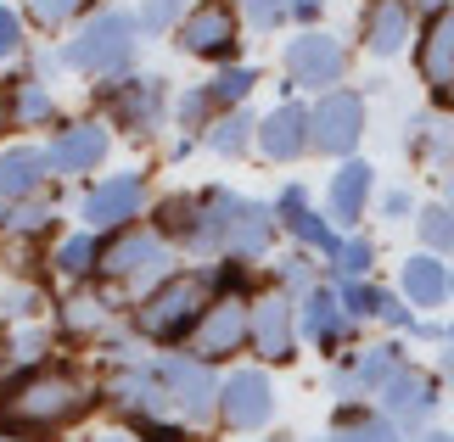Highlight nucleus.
<instances>
[{"label":"nucleus","instance_id":"f257e3e1","mask_svg":"<svg viewBox=\"0 0 454 442\" xmlns=\"http://www.w3.org/2000/svg\"><path fill=\"white\" fill-rule=\"evenodd\" d=\"M90 409H96V392L79 369L40 364V369H23V376L0 392V431H23L34 442H45L67 426H79Z\"/></svg>","mask_w":454,"mask_h":442},{"label":"nucleus","instance_id":"f03ea898","mask_svg":"<svg viewBox=\"0 0 454 442\" xmlns=\"http://www.w3.org/2000/svg\"><path fill=\"white\" fill-rule=\"evenodd\" d=\"M207 308H214V280L191 275V269L168 275L141 297V308H135V336H141V342H157V347H174V342H185V336H197Z\"/></svg>","mask_w":454,"mask_h":442},{"label":"nucleus","instance_id":"7ed1b4c3","mask_svg":"<svg viewBox=\"0 0 454 442\" xmlns=\"http://www.w3.org/2000/svg\"><path fill=\"white\" fill-rule=\"evenodd\" d=\"M168 252L174 246L157 229L129 224V229H113V241L101 246L96 275L113 280V286H129V291H152L157 280H168Z\"/></svg>","mask_w":454,"mask_h":442},{"label":"nucleus","instance_id":"20e7f679","mask_svg":"<svg viewBox=\"0 0 454 442\" xmlns=\"http://www.w3.org/2000/svg\"><path fill=\"white\" fill-rule=\"evenodd\" d=\"M129 57H135V17H124V12L90 17V23L67 40V50H62V62L74 67V74H96V79L124 74Z\"/></svg>","mask_w":454,"mask_h":442},{"label":"nucleus","instance_id":"39448f33","mask_svg":"<svg viewBox=\"0 0 454 442\" xmlns=\"http://www.w3.org/2000/svg\"><path fill=\"white\" fill-rule=\"evenodd\" d=\"M157 381H163L168 415L180 420V426H202V420L219 415V376L197 353H163V359H157Z\"/></svg>","mask_w":454,"mask_h":442},{"label":"nucleus","instance_id":"423d86ee","mask_svg":"<svg viewBox=\"0 0 454 442\" xmlns=\"http://www.w3.org/2000/svg\"><path fill=\"white\" fill-rule=\"evenodd\" d=\"M364 135V96L354 90H325L320 107H309V151L348 157Z\"/></svg>","mask_w":454,"mask_h":442},{"label":"nucleus","instance_id":"0eeeda50","mask_svg":"<svg viewBox=\"0 0 454 442\" xmlns=\"http://www.w3.org/2000/svg\"><path fill=\"white\" fill-rule=\"evenodd\" d=\"M101 398L124 420H163L168 415V392L157 381V364H146V359H118L107 386H101Z\"/></svg>","mask_w":454,"mask_h":442},{"label":"nucleus","instance_id":"6e6552de","mask_svg":"<svg viewBox=\"0 0 454 442\" xmlns=\"http://www.w3.org/2000/svg\"><path fill=\"white\" fill-rule=\"evenodd\" d=\"M219 420L224 431H264L275 420V386L264 369H236L219 381Z\"/></svg>","mask_w":454,"mask_h":442},{"label":"nucleus","instance_id":"1a4fd4ad","mask_svg":"<svg viewBox=\"0 0 454 442\" xmlns=\"http://www.w3.org/2000/svg\"><path fill=\"white\" fill-rule=\"evenodd\" d=\"M247 336H253V303L214 297V308L202 314L197 336H191V353H197L202 364H219V359H236V353L247 347Z\"/></svg>","mask_w":454,"mask_h":442},{"label":"nucleus","instance_id":"9d476101","mask_svg":"<svg viewBox=\"0 0 454 442\" xmlns=\"http://www.w3.org/2000/svg\"><path fill=\"white\" fill-rule=\"evenodd\" d=\"M247 347L258 353L264 364H292L298 359V303L286 291H270L253 303V336Z\"/></svg>","mask_w":454,"mask_h":442},{"label":"nucleus","instance_id":"9b49d317","mask_svg":"<svg viewBox=\"0 0 454 442\" xmlns=\"http://www.w3.org/2000/svg\"><path fill=\"white\" fill-rule=\"evenodd\" d=\"M141 207H146V180L141 174H107L101 185H90L79 219H84V229H129L141 219Z\"/></svg>","mask_w":454,"mask_h":442},{"label":"nucleus","instance_id":"f8f14e48","mask_svg":"<svg viewBox=\"0 0 454 442\" xmlns=\"http://www.w3.org/2000/svg\"><path fill=\"white\" fill-rule=\"evenodd\" d=\"M101 107H107V118L118 123V129L152 135L157 123H163L168 90H163V79H118V84H107V90H101Z\"/></svg>","mask_w":454,"mask_h":442},{"label":"nucleus","instance_id":"ddd939ff","mask_svg":"<svg viewBox=\"0 0 454 442\" xmlns=\"http://www.w3.org/2000/svg\"><path fill=\"white\" fill-rule=\"evenodd\" d=\"M398 369H404V359H398L393 342L381 347H359L354 359H342L337 369H331V392H337L342 403H359V398H376L381 386H387Z\"/></svg>","mask_w":454,"mask_h":442},{"label":"nucleus","instance_id":"4468645a","mask_svg":"<svg viewBox=\"0 0 454 442\" xmlns=\"http://www.w3.org/2000/svg\"><path fill=\"white\" fill-rule=\"evenodd\" d=\"M236 6L231 0H202V6H191V17L180 23V50L185 57H207V62H219V57H231L236 50Z\"/></svg>","mask_w":454,"mask_h":442},{"label":"nucleus","instance_id":"2eb2a0df","mask_svg":"<svg viewBox=\"0 0 454 442\" xmlns=\"http://www.w3.org/2000/svg\"><path fill=\"white\" fill-rule=\"evenodd\" d=\"M376 398H381V415H387L398 431H421L427 420L438 415V381L421 376V369H410V364L398 369Z\"/></svg>","mask_w":454,"mask_h":442},{"label":"nucleus","instance_id":"dca6fc26","mask_svg":"<svg viewBox=\"0 0 454 442\" xmlns=\"http://www.w3.org/2000/svg\"><path fill=\"white\" fill-rule=\"evenodd\" d=\"M157 236H163L168 246L197 252V258H214V236H207L202 190H180V197H163V202H157Z\"/></svg>","mask_w":454,"mask_h":442},{"label":"nucleus","instance_id":"f3484780","mask_svg":"<svg viewBox=\"0 0 454 442\" xmlns=\"http://www.w3.org/2000/svg\"><path fill=\"white\" fill-rule=\"evenodd\" d=\"M342 67H348V57L331 34H298L286 45V79L303 84V90H331L342 79Z\"/></svg>","mask_w":454,"mask_h":442},{"label":"nucleus","instance_id":"a211bd4d","mask_svg":"<svg viewBox=\"0 0 454 442\" xmlns=\"http://www.w3.org/2000/svg\"><path fill=\"white\" fill-rule=\"evenodd\" d=\"M107 123L96 118H79V123H62L57 140H51V168L57 174H90L107 163Z\"/></svg>","mask_w":454,"mask_h":442},{"label":"nucleus","instance_id":"6ab92c4d","mask_svg":"<svg viewBox=\"0 0 454 442\" xmlns=\"http://www.w3.org/2000/svg\"><path fill=\"white\" fill-rule=\"evenodd\" d=\"M421 79L443 107H454V6H438L421 34Z\"/></svg>","mask_w":454,"mask_h":442},{"label":"nucleus","instance_id":"aec40b11","mask_svg":"<svg viewBox=\"0 0 454 442\" xmlns=\"http://www.w3.org/2000/svg\"><path fill=\"white\" fill-rule=\"evenodd\" d=\"M298 330L309 336L320 353H337L348 336H354V320H348V308H342V297L331 291V286H314L303 291V308H298Z\"/></svg>","mask_w":454,"mask_h":442},{"label":"nucleus","instance_id":"412c9836","mask_svg":"<svg viewBox=\"0 0 454 442\" xmlns=\"http://www.w3.org/2000/svg\"><path fill=\"white\" fill-rule=\"evenodd\" d=\"M51 151L45 146H6L0 151V202H28L51 185Z\"/></svg>","mask_w":454,"mask_h":442},{"label":"nucleus","instance_id":"4be33fe9","mask_svg":"<svg viewBox=\"0 0 454 442\" xmlns=\"http://www.w3.org/2000/svg\"><path fill=\"white\" fill-rule=\"evenodd\" d=\"M258 151L270 163H292V157L309 151V107L298 101H281L270 118H258Z\"/></svg>","mask_w":454,"mask_h":442},{"label":"nucleus","instance_id":"5701e85b","mask_svg":"<svg viewBox=\"0 0 454 442\" xmlns=\"http://www.w3.org/2000/svg\"><path fill=\"white\" fill-rule=\"evenodd\" d=\"M275 219H281L286 229H292V236H298V246H303V252H337V229H331L320 213H314V207H309V190L303 185H286L281 190V202H275Z\"/></svg>","mask_w":454,"mask_h":442},{"label":"nucleus","instance_id":"b1692460","mask_svg":"<svg viewBox=\"0 0 454 442\" xmlns=\"http://www.w3.org/2000/svg\"><path fill=\"white\" fill-rule=\"evenodd\" d=\"M275 207H264V202H241L236 207V219H231V236H224V258H264L270 246H275Z\"/></svg>","mask_w":454,"mask_h":442},{"label":"nucleus","instance_id":"393cba45","mask_svg":"<svg viewBox=\"0 0 454 442\" xmlns=\"http://www.w3.org/2000/svg\"><path fill=\"white\" fill-rule=\"evenodd\" d=\"M371 180H376V168L371 163H348L331 174V190H325V202H331V224H359L364 219V202H371Z\"/></svg>","mask_w":454,"mask_h":442},{"label":"nucleus","instance_id":"a878e982","mask_svg":"<svg viewBox=\"0 0 454 442\" xmlns=\"http://www.w3.org/2000/svg\"><path fill=\"white\" fill-rule=\"evenodd\" d=\"M113 320H118L113 303H107V297H96V291H84V286L62 303V330L74 336V342H96V336H107Z\"/></svg>","mask_w":454,"mask_h":442},{"label":"nucleus","instance_id":"bb28decb","mask_svg":"<svg viewBox=\"0 0 454 442\" xmlns=\"http://www.w3.org/2000/svg\"><path fill=\"white\" fill-rule=\"evenodd\" d=\"M325 442H404V437H398V426H393L387 415L364 409V403H342L337 420H331V437Z\"/></svg>","mask_w":454,"mask_h":442},{"label":"nucleus","instance_id":"cd10ccee","mask_svg":"<svg viewBox=\"0 0 454 442\" xmlns=\"http://www.w3.org/2000/svg\"><path fill=\"white\" fill-rule=\"evenodd\" d=\"M410 40V12L398 6V0H376L371 17H364V45L376 50V57H398Z\"/></svg>","mask_w":454,"mask_h":442},{"label":"nucleus","instance_id":"c85d7f7f","mask_svg":"<svg viewBox=\"0 0 454 442\" xmlns=\"http://www.w3.org/2000/svg\"><path fill=\"white\" fill-rule=\"evenodd\" d=\"M57 118V101H51V90L40 79H23V84H12V96H6V123L12 129H40V123Z\"/></svg>","mask_w":454,"mask_h":442},{"label":"nucleus","instance_id":"c756f323","mask_svg":"<svg viewBox=\"0 0 454 442\" xmlns=\"http://www.w3.org/2000/svg\"><path fill=\"white\" fill-rule=\"evenodd\" d=\"M96 263H101V241H96V229H79V236L57 241V252H51V269H57L62 280H79V286L96 275Z\"/></svg>","mask_w":454,"mask_h":442},{"label":"nucleus","instance_id":"7c9ffc66","mask_svg":"<svg viewBox=\"0 0 454 442\" xmlns=\"http://www.w3.org/2000/svg\"><path fill=\"white\" fill-rule=\"evenodd\" d=\"M404 297L415 308H438L443 297H449V275H443V263L438 258H427V252H415L404 263Z\"/></svg>","mask_w":454,"mask_h":442},{"label":"nucleus","instance_id":"2f4dec72","mask_svg":"<svg viewBox=\"0 0 454 442\" xmlns=\"http://www.w3.org/2000/svg\"><path fill=\"white\" fill-rule=\"evenodd\" d=\"M253 140H258V118H253L247 107H231L224 118L207 123V146H214L219 157H241Z\"/></svg>","mask_w":454,"mask_h":442},{"label":"nucleus","instance_id":"473e14b6","mask_svg":"<svg viewBox=\"0 0 454 442\" xmlns=\"http://www.w3.org/2000/svg\"><path fill=\"white\" fill-rule=\"evenodd\" d=\"M0 353L17 364V376L23 369H40L45 359H51V330L40 325V320H28V325H12L6 330V342H0Z\"/></svg>","mask_w":454,"mask_h":442},{"label":"nucleus","instance_id":"72a5a7b5","mask_svg":"<svg viewBox=\"0 0 454 442\" xmlns=\"http://www.w3.org/2000/svg\"><path fill=\"white\" fill-rule=\"evenodd\" d=\"M57 229V207L40 202V197H28V202H12V224H6V236H23V241H40Z\"/></svg>","mask_w":454,"mask_h":442},{"label":"nucleus","instance_id":"f704fd0d","mask_svg":"<svg viewBox=\"0 0 454 442\" xmlns=\"http://www.w3.org/2000/svg\"><path fill=\"white\" fill-rule=\"evenodd\" d=\"M253 84H258L253 67H224V74H219L214 84H207V96H214V107H241Z\"/></svg>","mask_w":454,"mask_h":442},{"label":"nucleus","instance_id":"c9c22d12","mask_svg":"<svg viewBox=\"0 0 454 442\" xmlns=\"http://www.w3.org/2000/svg\"><path fill=\"white\" fill-rule=\"evenodd\" d=\"M0 314H6L12 325H28V320H40V314H45V297H40V286H6V291H0Z\"/></svg>","mask_w":454,"mask_h":442},{"label":"nucleus","instance_id":"e433bc0d","mask_svg":"<svg viewBox=\"0 0 454 442\" xmlns=\"http://www.w3.org/2000/svg\"><path fill=\"white\" fill-rule=\"evenodd\" d=\"M371 258H376V252H371V241H359V236H354V241H342L337 252H331V275H337L342 286H348V280H364Z\"/></svg>","mask_w":454,"mask_h":442},{"label":"nucleus","instance_id":"4c0bfd02","mask_svg":"<svg viewBox=\"0 0 454 442\" xmlns=\"http://www.w3.org/2000/svg\"><path fill=\"white\" fill-rule=\"evenodd\" d=\"M337 297H342L348 320H376V314H381V303H387V291L364 286V280H348V286H337Z\"/></svg>","mask_w":454,"mask_h":442},{"label":"nucleus","instance_id":"58836bf2","mask_svg":"<svg viewBox=\"0 0 454 442\" xmlns=\"http://www.w3.org/2000/svg\"><path fill=\"white\" fill-rule=\"evenodd\" d=\"M421 241L432 246V252H454V207L449 202H438V207L421 213Z\"/></svg>","mask_w":454,"mask_h":442},{"label":"nucleus","instance_id":"ea45409f","mask_svg":"<svg viewBox=\"0 0 454 442\" xmlns=\"http://www.w3.org/2000/svg\"><path fill=\"white\" fill-rule=\"evenodd\" d=\"M79 12H84V0H28V17L40 28H62V23H74Z\"/></svg>","mask_w":454,"mask_h":442},{"label":"nucleus","instance_id":"a19ab883","mask_svg":"<svg viewBox=\"0 0 454 442\" xmlns=\"http://www.w3.org/2000/svg\"><path fill=\"white\" fill-rule=\"evenodd\" d=\"M281 291L292 297V291H314V263H309V252H292V258H281Z\"/></svg>","mask_w":454,"mask_h":442},{"label":"nucleus","instance_id":"79ce46f5","mask_svg":"<svg viewBox=\"0 0 454 442\" xmlns=\"http://www.w3.org/2000/svg\"><path fill=\"white\" fill-rule=\"evenodd\" d=\"M174 112H180V129H207V112H214V96H207V84H202V90H185Z\"/></svg>","mask_w":454,"mask_h":442},{"label":"nucleus","instance_id":"37998d69","mask_svg":"<svg viewBox=\"0 0 454 442\" xmlns=\"http://www.w3.org/2000/svg\"><path fill=\"white\" fill-rule=\"evenodd\" d=\"M286 6H292V0H241V12H247L258 28H275L286 17Z\"/></svg>","mask_w":454,"mask_h":442},{"label":"nucleus","instance_id":"c03bdc74","mask_svg":"<svg viewBox=\"0 0 454 442\" xmlns=\"http://www.w3.org/2000/svg\"><path fill=\"white\" fill-rule=\"evenodd\" d=\"M17 50H23V23H17V12L0 6V62H12Z\"/></svg>","mask_w":454,"mask_h":442},{"label":"nucleus","instance_id":"a18cd8bd","mask_svg":"<svg viewBox=\"0 0 454 442\" xmlns=\"http://www.w3.org/2000/svg\"><path fill=\"white\" fill-rule=\"evenodd\" d=\"M185 0H146V12H141V23L146 28H168L174 23V12H180Z\"/></svg>","mask_w":454,"mask_h":442},{"label":"nucleus","instance_id":"49530a36","mask_svg":"<svg viewBox=\"0 0 454 442\" xmlns=\"http://www.w3.org/2000/svg\"><path fill=\"white\" fill-rule=\"evenodd\" d=\"M376 320H387V325H398V330H415V320H410V308L398 303V297H387V303H381V314Z\"/></svg>","mask_w":454,"mask_h":442},{"label":"nucleus","instance_id":"de8ad7c7","mask_svg":"<svg viewBox=\"0 0 454 442\" xmlns=\"http://www.w3.org/2000/svg\"><path fill=\"white\" fill-rule=\"evenodd\" d=\"M410 207H415V202H410V190H387V202H381V213H387V219H404Z\"/></svg>","mask_w":454,"mask_h":442},{"label":"nucleus","instance_id":"09e8293b","mask_svg":"<svg viewBox=\"0 0 454 442\" xmlns=\"http://www.w3.org/2000/svg\"><path fill=\"white\" fill-rule=\"evenodd\" d=\"M292 17H298V23H314V17H320V0H292L286 6Z\"/></svg>","mask_w":454,"mask_h":442},{"label":"nucleus","instance_id":"8fccbe9b","mask_svg":"<svg viewBox=\"0 0 454 442\" xmlns=\"http://www.w3.org/2000/svg\"><path fill=\"white\" fill-rule=\"evenodd\" d=\"M90 442H135V431H101V437H90Z\"/></svg>","mask_w":454,"mask_h":442},{"label":"nucleus","instance_id":"3c124183","mask_svg":"<svg viewBox=\"0 0 454 442\" xmlns=\"http://www.w3.org/2000/svg\"><path fill=\"white\" fill-rule=\"evenodd\" d=\"M443 376L454 381V336H449V347H443Z\"/></svg>","mask_w":454,"mask_h":442},{"label":"nucleus","instance_id":"603ef678","mask_svg":"<svg viewBox=\"0 0 454 442\" xmlns=\"http://www.w3.org/2000/svg\"><path fill=\"white\" fill-rule=\"evenodd\" d=\"M6 224H12V202H0V236H6Z\"/></svg>","mask_w":454,"mask_h":442},{"label":"nucleus","instance_id":"864d4df0","mask_svg":"<svg viewBox=\"0 0 454 442\" xmlns=\"http://www.w3.org/2000/svg\"><path fill=\"white\" fill-rule=\"evenodd\" d=\"M421 442H454L449 431H421Z\"/></svg>","mask_w":454,"mask_h":442},{"label":"nucleus","instance_id":"5fc2aeb1","mask_svg":"<svg viewBox=\"0 0 454 442\" xmlns=\"http://www.w3.org/2000/svg\"><path fill=\"white\" fill-rule=\"evenodd\" d=\"M0 442H34V437H23V431H0Z\"/></svg>","mask_w":454,"mask_h":442},{"label":"nucleus","instance_id":"6e6d98bb","mask_svg":"<svg viewBox=\"0 0 454 442\" xmlns=\"http://www.w3.org/2000/svg\"><path fill=\"white\" fill-rule=\"evenodd\" d=\"M264 442H298V437H286V431H275V437H264Z\"/></svg>","mask_w":454,"mask_h":442},{"label":"nucleus","instance_id":"4d7b16f0","mask_svg":"<svg viewBox=\"0 0 454 442\" xmlns=\"http://www.w3.org/2000/svg\"><path fill=\"white\" fill-rule=\"evenodd\" d=\"M449 207H454V168H449Z\"/></svg>","mask_w":454,"mask_h":442},{"label":"nucleus","instance_id":"13d9d810","mask_svg":"<svg viewBox=\"0 0 454 442\" xmlns=\"http://www.w3.org/2000/svg\"><path fill=\"white\" fill-rule=\"evenodd\" d=\"M0 123H6V101H0Z\"/></svg>","mask_w":454,"mask_h":442},{"label":"nucleus","instance_id":"bf43d9fd","mask_svg":"<svg viewBox=\"0 0 454 442\" xmlns=\"http://www.w3.org/2000/svg\"><path fill=\"white\" fill-rule=\"evenodd\" d=\"M449 291H454V275H449Z\"/></svg>","mask_w":454,"mask_h":442}]
</instances>
